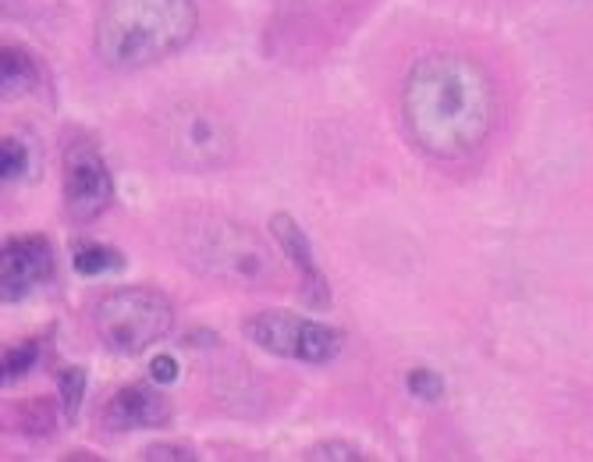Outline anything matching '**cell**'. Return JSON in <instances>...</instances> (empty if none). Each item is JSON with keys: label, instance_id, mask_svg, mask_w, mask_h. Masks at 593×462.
<instances>
[{"label": "cell", "instance_id": "obj_7", "mask_svg": "<svg viewBox=\"0 0 593 462\" xmlns=\"http://www.w3.org/2000/svg\"><path fill=\"white\" fill-rule=\"evenodd\" d=\"M114 200V182L103 157L89 143L65 154V206L75 221H97Z\"/></svg>", "mask_w": 593, "mask_h": 462}, {"label": "cell", "instance_id": "obj_11", "mask_svg": "<svg viewBox=\"0 0 593 462\" xmlns=\"http://www.w3.org/2000/svg\"><path fill=\"white\" fill-rule=\"evenodd\" d=\"M40 68L36 61L19 47H4V61H0V82H4V97H22L36 86Z\"/></svg>", "mask_w": 593, "mask_h": 462}, {"label": "cell", "instance_id": "obj_14", "mask_svg": "<svg viewBox=\"0 0 593 462\" xmlns=\"http://www.w3.org/2000/svg\"><path fill=\"white\" fill-rule=\"evenodd\" d=\"M409 392L423 402H437L445 395V381H440L434 370H413V374H409Z\"/></svg>", "mask_w": 593, "mask_h": 462}, {"label": "cell", "instance_id": "obj_18", "mask_svg": "<svg viewBox=\"0 0 593 462\" xmlns=\"http://www.w3.org/2000/svg\"><path fill=\"white\" fill-rule=\"evenodd\" d=\"M306 459H362L359 449H353V444H321V449H313Z\"/></svg>", "mask_w": 593, "mask_h": 462}, {"label": "cell", "instance_id": "obj_19", "mask_svg": "<svg viewBox=\"0 0 593 462\" xmlns=\"http://www.w3.org/2000/svg\"><path fill=\"white\" fill-rule=\"evenodd\" d=\"M143 459H195L189 449H171V444H154V449H146Z\"/></svg>", "mask_w": 593, "mask_h": 462}, {"label": "cell", "instance_id": "obj_5", "mask_svg": "<svg viewBox=\"0 0 593 462\" xmlns=\"http://www.w3.org/2000/svg\"><path fill=\"white\" fill-rule=\"evenodd\" d=\"M160 139L171 160L189 171H214L235 150L232 125L214 108H203L195 100L178 103L175 111L164 114Z\"/></svg>", "mask_w": 593, "mask_h": 462}, {"label": "cell", "instance_id": "obj_17", "mask_svg": "<svg viewBox=\"0 0 593 462\" xmlns=\"http://www.w3.org/2000/svg\"><path fill=\"white\" fill-rule=\"evenodd\" d=\"M149 378H154L157 384H171V381H178V363H175V356H157V360L149 363Z\"/></svg>", "mask_w": 593, "mask_h": 462}, {"label": "cell", "instance_id": "obj_6", "mask_svg": "<svg viewBox=\"0 0 593 462\" xmlns=\"http://www.w3.org/2000/svg\"><path fill=\"white\" fill-rule=\"evenodd\" d=\"M249 341H256L260 349L284 356V360L299 363H327L342 349V335L334 327L299 317L292 309H264L242 324Z\"/></svg>", "mask_w": 593, "mask_h": 462}, {"label": "cell", "instance_id": "obj_9", "mask_svg": "<svg viewBox=\"0 0 593 462\" xmlns=\"http://www.w3.org/2000/svg\"><path fill=\"white\" fill-rule=\"evenodd\" d=\"M171 416L167 398L157 395L154 387L146 384H128L108 402V424L114 430H146V427H160Z\"/></svg>", "mask_w": 593, "mask_h": 462}, {"label": "cell", "instance_id": "obj_4", "mask_svg": "<svg viewBox=\"0 0 593 462\" xmlns=\"http://www.w3.org/2000/svg\"><path fill=\"white\" fill-rule=\"evenodd\" d=\"M171 303L157 289H118L97 306V331L118 356H139L171 331Z\"/></svg>", "mask_w": 593, "mask_h": 462}, {"label": "cell", "instance_id": "obj_16", "mask_svg": "<svg viewBox=\"0 0 593 462\" xmlns=\"http://www.w3.org/2000/svg\"><path fill=\"white\" fill-rule=\"evenodd\" d=\"M36 360H40L36 341H25V346H19L14 352H8V378H22V374H29Z\"/></svg>", "mask_w": 593, "mask_h": 462}, {"label": "cell", "instance_id": "obj_8", "mask_svg": "<svg viewBox=\"0 0 593 462\" xmlns=\"http://www.w3.org/2000/svg\"><path fill=\"white\" fill-rule=\"evenodd\" d=\"M54 257L43 238H14L4 246V260H0V285H4V303L22 300L25 292L51 278Z\"/></svg>", "mask_w": 593, "mask_h": 462}, {"label": "cell", "instance_id": "obj_1", "mask_svg": "<svg viewBox=\"0 0 593 462\" xmlns=\"http://www.w3.org/2000/svg\"><path fill=\"white\" fill-rule=\"evenodd\" d=\"M402 117L413 143L434 160L477 154L497 122L491 71L469 54L419 57L402 86Z\"/></svg>", "mask_w": 593, "mask_h": 462}, {"label": "cell", "instance_id": "obj_2", "mask_svg": "<svg viewBox=\"0 0 593 462\" xmlns=\"http://www.w3.org/2000/svg\"><path fill=\"white\" fill-rule=\"evenodd\" d=\"M195 0H108L97 19V57L114 71H139L178 54L195 36Z\"/></svg>", "mask_w": 593, "mask_h": 462}, {"label": "cell", "instance_id": "obj_12", "mask_svg": "<svg viewBox=\"0 0 593 462\" xmlns=\"http://www.w3.org/2000/svg\"><path fill=\"white\" fill-rule=\"evenodd\" d=\"M125 267V260H121V252L111 249V246H79L75 249V271H79L82 278H100V274H111V271H121Z\"/></svg>", "mask_w": 593, "mask_h": 462}, {"label": "cell", "instance_id": "obj_15", "mask_svg": "<svg viewBox=\"0 0 593 462\" xmlns=\"http://www.w3.org/2000/svg\"><path fill=\"white\" fill-rule=\"evenodd\" d=\"M25 143L19 139H4V146H0V171H4V178L11 182V178H19L25 171Z\"/></svg>", "mask_w": 593, "mask_h": 462}, {"label": "cell", "instance_id": "obj_13", "mask_svg": "<svg viewBox=\"0 0 593 462\" xmlns=\"http://www.w3.org/2000/svg\"><path fill=\"white\" fill-rule=\"evenodd\" d=\"M82 392H86V370L82 367H68L65 374H60V402H65V416H68V420L79 416Z\"/></svg>", "mask_w": 593, "mask_h": 462}, {"label": "cell", "instance_id": "obj_10", "mask_svg": "<svg viewBox=\"0 0 593 462\" xmlns=\"http://www.w3.org/2000/svg\"><path fill=\"white\" fill-rule=\"evenodd\" d=\"M270 235L278 238V246L284 249V257L292 260L302 278H306V295H310V303L316 306H324L331 295H327V285H324V274H321V267H316L313 260V249H310V238L302 235V228L295 225L288 214H278V217H270Z\"/></svg>", "mask_w": 593, "mask_h": 462}, {"label": "cell", "instance_id": "obj_3", "mask_svg": "<svg viewBox=\"0 0 593 462\" xmlns=\"http://www.w3.org/2000/svg\"><path fill=\"white\" fill-rule=\"evenodd\" d=\"M181 252H186L181 260H189L195 271L242 289H260L278 274L264 238L227 217H206L200 225H189Z\"/></svg>", "mask_w": 593, "mask_h": 462}]
</instances>
